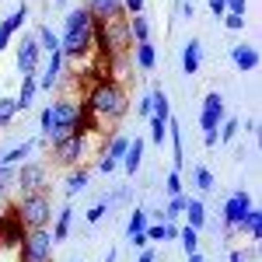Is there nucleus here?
Here are the masks:
<instances>
[{
	"label": "nucleus",
	"instance_id": "nucleus-42",
	"mask_svg": "<svg viewBox=\"0 0 262 262\" xmlns=\"http://www.w3.org/2000/svg\"><path fill=\"white\" fill-rule=\"evenodd\" d=\"M147 245H150L147 231H137V234H129V248H137V252H140V248H147Z\"/></svg>",
	"mask_w": 262,
	"mask_h": 262
},
{
	"label": "nucleus",
	"instance_id": "nucleus-12",
	"mask_svg": "<svg viewBox=\"0 0 262 262\" xmlns=\"http://www.w3.org/2000/svg\"><path fill=\"white\" fill-rule=\"evenodd\" d=\"M84 7H88V14L98 21V25L126 18V14H122V0H84Z\"/></svg>",
	"mask_w": 262,
	"mask_h": 262
},
{
	"label": "nucleus",
	"instance_id": "nucleus-11",
	"mask_svg": "<svg viewBox=\"0 0 262 262\" xmlns=\"http://www.w3.org/2000/svg\"><path fill=\"white\" fill-rule=\"evenodd\" d=\"M227 116V105H224V95L221 91H210L200 105V129L203 133H210V129H217Z\"/></svg>",
	"mask_w": 262,
	"mask_h": 262
},
{
	"label": "nucleus",
	"instance_id": "nucleus-3",
	"mask_svg": "<svg viewBox=\"0 0 262 262\" xmlns=\"http://www.w3.org/2000/svg\"><path fill=\"white\" fill-rule=\"evenodd\" d=\"M70 133H88V112L81 101L74 98H60L53 101V129H49V143L63 140Z\"/></svg>",
	"mask_w": 262,
	"mask_h": 262
},
{
	"label": "nucleus",
	"instance_id": "nucleus-45",
	"mask_svg": "<svg viewBox=\"0 0 262 262\" xmlns=\"http://www.w3.org/2000/svg\"><path fill=\"white\" fill-rule=\"evenodd\" d=\"M137 262H158V248H154V245H147V248H140V255H137Z\"/></svg>",
	"mask_w": 262,
	"mask_h": 262
},
{
	"label": "nucleus",
	"instance_id": "nucleus-49",
	"mask_svg": "<svg viewBox=\"0 0 262 262\" xmlns=\"http://www.w3.org/2000/svg\"><path fill=\"white\" fill-rule=\"evenodd\" d=\"M210 11H213L217 18H224V14H227V7H224V0H210Z\"/></svg>",
	"mask_w": 262,
	"mask_h": 262
},
{
	"label": "nucleus",
	"instance_id": "nucleus-24",
	"mask_svg": "<svg viewBox=\"0 0 262 262\" xmlns=\"http://www.w3.org/2000/svg\"><path fill=\"white\" fill-rule=\"evenodd\" d=\"M150 116L154 119H171V105H168V95H164V88H154L150 91Z\"/></svg>",
	"mask_w": 262,
	"mask_h": 262
},
{
	"label": "nucleus",
	"instance_id": "nucleus-38",
	"mask_svg": "<svg viewBox=\"0 0 262 262\" xmlns=\"http://www.w3.org/2000/svg\"><path fill=\"white\" fill-rule=\"evenodd\" d=\"M39 126H42V137L49 140V129H53V105H46L39 112Z\"/></svg>",
	"mask_w": 262,
	"mask_h": 262
},
{
	"label": "nucleus",
	"instance_id": "nucleus-33",
	"mask_svg": "<svg viewBox=\"0 0 262 262\" xmlns=\"http://www.w3.org/2000/svg\"><path fill=\"white\" fill-rule=\"evenodd\" d=\"M147 140L154 143V147H161V143L168 140V126H164V119H154V116H150V133H147Z\"/></svg>",
	"mask_w": 262,
	"mask_h": 262
},
{
	"label": "nucleus",
	"instance_id": "nucleus-20",
	"mask_svg": "<svg viewBox=\"0 0 262 262\" xmlns=\"http://www.w3.org/2000/svg\"><path fill=\"white\" fill-rule=\"evenodd\" d=\"M70 221H74V206L67 203L60 213H53V224H49V231H53V242H67V238H70Z\"/></svg>",
	"mask_w": 262,
	"mask_h": 262
},
{
	"label": "nucleus",
	"instance_id": "nucleus-27",
	"mask_svg": "<svg viewBox=\"0 0 262 262\" xmlns=\"http://www.w3.org/2000/svg\"><path fill=\"white\" fill-rule=\"evenodd\" d=\"M129 39H133V46L137 42H150V21L143 18V14H133L129 18Z\"/></svg>",
	"mask_w": 262,
	"mask_h": 262
},
{
	"label": "nucleus",
	"instance_id": "nucleus-31",
	"mask_svg": "<svg viewBox=\"0 0 262 262\" xmlns=\"http://www.w3.org/2000/svg\"><path fill=\"white\" fill-rule=\"evenodd\" d=\"M238 129H242V122L234 119V116H224V122L217 126V137H221V143H231L234 137H238Z\"/></svg>",
	"mask_w": 262,
	"mask_h": 262
},
{
	"label": "nucleus",
	"instance_id": "nucleus-28",
	"mask_svg": "<svg viewBox=\"0 0 262 262\" xmlns=\"http://www.w3.org/2000/svg\"><path fill=\"white\" fill-rule=\"evenodd\" d=\"M175 242L182 245V252H185V255H192V252H200V231L185 224V227H179V238H175Z\"/></svg>",
	"mask_w": 262,
	"mask_h": 262
},
{
	"label": "nucleus",
	"instance_id": "nucleus-13",
	"mask_svg": "<svg viewBox=\"0 0 262 262\" xmlns=\"http://www.w3.org/2000/svg\"><path fill=\"white\" fill-rule=\"evenodd\" d=\"M63 70H67L63 53H49V56H46V74H42V77H35L39 91H53V88L60 84V74H63Z\"/></svg>",
	"mask_w": 262,
	"mask_h": 262
},
{
	"label": "nucleus",
	"instance_id": "nucleus-8",
	"mask_svg": "<svg viewBox=\"0 0 262 262\" xmlns=\"http://www.w3.org/2000/svg\"><path fill=\"white\" fill-rule=\"evenodd\" d=\"M42 63V49H39V39H35V32L32 35H21L18 42V56H14V67H18L21 77H28V74H35Z\"/></svg>",
	"mask_w": 262,
	"mask_h": 262
},
{
	"label": "nucleus",
	"instance_id": "nucleus-9",
	"mask_svg": "<svg viewBox=\"0 0 262 262\" xmlns=\"http://www.w3.org/2000/svg\"><path fill=\"white\" fill-rule=\"evenodd\" d=\"M129 133H119V137H108V143H105V150L98 154V168L101 175H112L116 168H119V161H122V154H126V147H129Z\"/></svg>",
	"mask_w": 262,
	"mask_h": 262
},
{
	"label": "nucleus",
	"instance_id": "nucleus-29",
	"mask_svg": "<svg viewBox=\"0 0 262 262\" xmlns=\"http://www.w3.org/2000/svg\"><path fill=\"white\" fill-rule=\"evenodd\" d=\"M192 182H196L200 192H213V171H210L206 164H196V168H192Z\"/></svg>",
	"mask_w": 262,
	"mask_h": 262
},
{
	"label": "nucleus",
	"instance_id": "nucleus-35",
	"mask_svg": "<svg viewBox=\"0 0 262 262\" xmlns=\"http://www.w3.org/2000/svg\"><path fill=\"white\" fill-rule=\"evenodd\" d=\"M182 210H185V192H179V196H171L168 200V206H164V213H168V221H179Z\"/></svg>",
	"mask_w": 262,
	"mask_h": 262
},
{
	"label": "nucleus",
	"instance_id": "nucleus-18",
	"mask_svg": "<svg viewBox=\"0 0 262 262\" xmlns=\"http://www.w3.org/2000/svg\"><path fill=\"white\" fill-rule=\"evenodd\" d=\"M248 234V238H252V242H259L262 238V210L259 206H255V203H252V206H248V213H245L242 221H238V227H234V234Z\"/></svg>",
	"mask_w": 262,
	"mask_h": 262
},
{
	"label": "nucleus",
	"instance_id": "nucleus-17",
	"mask_svg": "<svg viewBox=\"0 0 262 262\" xmlns=\"http://www.w3.org/2000/svg\"><path fill=\"white\" fill-rule=\"evenodd\" d=\"M143 147H147V143H143L140 137H133V140H129V147H126V154H122L119 168L126 171V175H129V179L140 171V164H143Z\"/></svg>",
	"mask_w": 262,
	"mask_h": 262
},
{
	"label": "nucleus",
	"instance_id": "nucleus-43",
	"mask_svg": "<svg viewBox=\"0 0 262 262\" xmlns=\"http://www.w3.org/2000/svg\"><path fill=\"white\" fill-rule=\"evenodd\" d=\"M122 14H143V0H122Z\"/></svg>",
	"mask_w": 262,
	"mask_h": 262
},
{
	"label": "nucleus",
	"instance_id": "nucleus-23",
	"mask_svg": "<svg viewBox=\"0 0 262 262\" xmlns=\"http://www.w3.org/2000/svg\"><path fill=\"white\" fill-rule=\"evenodd\" d=\"M35 39H39L42 56H49V53H60V35H56L49 25H39V28H35Z\"/></svg>",
	"mask_w": 262,
	"mask_h": 262
},
{
	"label": "nucleus",
	"instance_id": "nucleus-16",
	"mask_svg": "<svg viewBox=\"0 0 262 262\" xmlns=\"http://www.w3.org/2000/svg\"><path fill=\"white\" fill-rule=\"evenodd\" d=\"M231 63L245 70V74H252V70H259V49L255 46H231Z\"/></svg>",
	"mask_w": 262,
	"mask_h": 262
},
{
	"label": "nucleus",
	"instance_id": "nucleus-30",
	"mask_svg": "<svg viewBox=\"0 0 262 262\" xmlns=\"http://www.w3.org/2000/svg\"><path fill=\"white\" fill-rule=\"evenodd\" d=\"M147 224H150L147 210H143V206H133V210H129V221H126V234H137V231H143Z\"/></svg>",
	"mask_w": 262,
	"mask_h": 262
},
{
	"label": "nucleus",
	"instance_id": "nucleus-48",
	"mask_svg": "<svg viewBox=\"0 0 262 262\" xmlns=\"http://www.w3.org/2000/svg\"><path fill=\"white\" fill-rule=\"evenodd\" d=\"M203 143H206V147H217V143H221V137H217V129H210V133H203Z\"/></svg>",
	"mask_w": 262,
	"mask_h": 262
},
{
	"label": "nucleus",
	"instance_id": "nucleus-1",
	"mask_svg": "<svg viewBox=\"0 0 262 262\" xmlns=\"http://www.w3.org/2000/svg\"><path fill=\"white\" fill-rule=\"evenodd\" d=\"M98 46V21L88 14V7H67L63 18V35H60V53L63 60H81Z\"/></svg>",
	"mask_w": 262,
	"mask_h": 262
},
{
	"label": "nucleus",
	"instance_id": "nucleus-46",
	"mask_svg": "<svg viewBox=\"0 0 262 262\" xmlns=\"http://www.w3.org/2000/svg\"><path fill=\"white\" fill-rule=\"evenodd\" d=\"M179 11H182V18H185V21H192V14H196L192 0H182V4H179Z\"/></svg>",
	"mask_w": 262,
	"mask_h": 262
},
{
	"label": "nucleus",
	"instance_id": "nucleus-22",
	"mask_svg": "<svg viewBox=\"0 0 262 262\" xmlns=\"http://www.w3.org/2000/svg\"><path fill=\"white\" fill-rule=\"evenodd\" d=\"M133 60H137L140 70H154L158 67V46L154 42H137L133 46Z\"/></svg>",
	"mask_w": 262,
	"mask_h": 262
},
{
	"label": "nucleus",
	"instance_id": "nucleus-50",
	"mask_svg": "<svg viewBox=\"0 0 262 262\" xmlns=\"http://www.w3.org/2000/svg\"><path fill=\"white\" fill-rule=\"evenodd\" d=\"M227 262H245V255H242V252H238V248H234V252L227 255Z\"/></svg>",
	"mask_w": 262,
	"mask_h": 262
},
{
	"label": "nucleus",
	"instance_id": "nucleus-25",
	"mask_svg": "<svg viewBox=\"0 0 262 262\" xmlns=\"http://www.w3.org/2000/svg\"><path fill=\"white\" fill-rule=\"evenodd\" d=\"M39 95V84H35V74H28V77H21V91H18V112H25L28 105H32V98Z\"/></svg>",
	"mask_w": 262,
	"mask_h": 262
},
{
	"label": "nucleus",
	"instance_id": "nucleus-10",
	"mask_svg": "<svg viewBox=\"0 0 262 262\" xmlns=\"http://www.w3.org/2000/svg\"><path fill=\"white\" fill-rule=\"evenodd\" d=\"M248 206H252V192H248V189H234V196L224 203V234H227V238L234 234V227H238V221L248 213Z\"/></svg>",
	"mask_w": 262,
	"mask_h": 262
},
{
	"label": "nucleus",
	"instance_id": "nucleus-51",
	"mask_svg": "<svg viewBox=\"0 0 262 262\" xmlns=\"http://www.w3.org/2000/svg\"><path fill=\"white\" fill-rule=\"evenodd\" d=\"M185 259L189 262H206V255H203V252H192V255H185Z\"/></svg>",
	"mask_w": 262,
	"mask_h": 262
},
{
	"label": "nucleus",
	"instance_id": "nucleus-34",
	"mask_svg": "<svg viewBox=\"0 0 262 262\" xmlns=\"http://www.w3.org/2000/svg\"><path fill=\"white\" fill-rule=\"evenodd\" d=\"M108 206H112V203H108V200L95 203V206H91V210H88V217H84V221L91 224V227H95V224H101V221H105V217H108Z\"/></svg>",
	"mask_w": 262,
	"mask_h": 262
},
{
	"label": "nucleus",
	"instance_id": "nucleus-2",
	"mask_svg": "<svg viewBox=\"0 0 262 262\" xmlns=\"http://www.w3.org/2000/svg\"><path fill=\"white\" fill-rule=\"evenodd\" d=\"M84 112L95 116V119H112L119 122L126 116V91H122L119 81H95L91 91H88V101H84Z\"/></svg>",
	"mask_w": 262,
	"mask_h": 262
},
{
	"label": "nucleus",
	"instance_id": "nucleus-19",
	"mask_svg": "<svg viewBox=\"0 0 262 262\" xmlns=\"http://www.w3.org/2000/svg\"><path fill=\"white\" fill-rule=\"evenodd\" d=\"M88 182H91V168H70V175H67V185H63V192H67V200H74V196H81L84 189H88Z\"/></svg>",
	"mask_w": 262,
	"mask_h": 262
},
{
	"label": "nucleus",
	"instance_id": "nucleus-36",
	"mask_svg": "<svg viewBox=\"0 0 262 262\" xmlns=\"http://www.w3.org/2000/svg\"><path fill=\"white\" fill-rule=\"evenodd\" d=\"M14 175H18V168H7V164H0V192L14 189Z\"/></svg>",
	"mask_w": 262,
	"mask_h": 262
},
{
	"label": "nucleus",
	"instance_id": "nucleus-26",
	"mask_svg": "<svg viewBox=\"0 0 262 262\" xmlns=\"http://www.w3.org/2000/svg\"><path fill=\"white\" fill-rule=\"evenodd\" d=\"M25 21H28V4H18V7H14V11H11L7 18L0 21V28H4L7 35H14V32H18V28L25 25Z\"/></svg>",
	"mask_w": 262,
	"mask_h": 262
},
{
	"label": "nucleus",
	"instance_id": "nucleus-40",
	"mask_svg": "<svg viewBox=\"0 0 262 262\" xmlns=\"http://www.w3.org/2000/svg\"><path fill=\"white\" fill-rule=\"evenodd\" d=\"M224 7H227V14H242V18H245V11H248V0H224Z\"/></svg>",
	"mask_w": 262,
	"mask_h": 262
},
{
	"label": "nucleus",
	"instance_id": "nucleus-4",
	"mask_svg": "<svg viewBox=\"0 0 262 262\" xmlns=\"http://www.w3.org/2000/svg\"><path fill=\"white\" fill-rule=\"evenodd\" d=\"M18 221L25 231H35V227H49L53 224V200H49V189H39V192H25L14 206Z\"/></svg>",
	"mask_w": 262,
	"mask_h": 262
},
{
	"label": "nucleus",
	"instance_id": "nucleus-41",
	"mask_svg": "<svg viewBox=\"0 0 262 262\" xmlns=\"http://www.w3.org/2000/svg\"><path fill=\"white\" fill-rule=\"evenodd\" d=\"M143 231H147V238H150V242H164V224H154V221H150Z\"/></svg>",
	"mask_w": 262,
	"mask_h": 262
},
{
	"label": "nucleus",
	"instance_id": "nucleus-37",
	"mask_svg": "<svg viewBox=\"0 0 262 262\" xmlns=\"http://www.w3.org/2000/svg\"><path fill=\"white\" fill-rule=\"evenodd\" d=\"M164 192H168V196H179V192H182V175H179V171H168V179H164Z\"/></svg>",
	"mask_w": 262,
	"mask_h": 262
},
{
	"label": "nucleus",
	"instance_id": "nucleus-6",
	"mask_svg": "<svg viewBox=\"0 0 262 262\" xmlns=\"http://www.w3.org/2000/svg\"><path fill=\"white\" fill-rule=\"evenodd\" d=\"M53 231L49 227H35L25 231L21 238V259L18 262H53Z\"/></svg>",
	"mask_w": 262,
	"mask_h": 262
},
{
	"label": "nucleus",
	"instance_id": "nucleus-52",
	"mask_svg": "<svg viewBox=\"0 0 262 262\" xmlns=\"http://www.w3.org/2000/svg\"><path fill=\"white\" fill-rule=\"evenodd\" d=\"M53 4H56V7H63V11L70 7V0H53Z\"/></svg>",
	"mask_w": 262,
	"mask_h": 262
},
{
	"label": "nucleus",
	"instance_id": "nucleus-14",
	"mask_svg": "<svg viewBox=\"0 0 262 262\" xmlns=\"http://www.w3.org/2000/svg\"><path fill=\"white\" fill-rule=\"evenodd\" d=\"M46 137H35V140H25V143H18V147H11V150H4L0 154V164H7V168H18L21 161H28V154L35 150V147H46Z\"/></svg>",
	"mask_w": 262,
	"mask_h": 262
},
{
	"label": "nucleus",
	"instance_id": "nucleus-15",
	"mask_svg": "<svg viewBox=\"0 0 262 262\" xmlns=\"http://www.w3.org/2000/svg\"><path fill=\"white\" fill-rule=\"evenodd\" d=\"M200 67H203V42L185 39V46H182V70H185V77L200 74Z\"/></svg>",
	"mask_w": 262,
	"mask_h": 262
},
{
	"label": "nucleus",
	"instance_id": "nucleus-21",
	"mask_svg": "<svg viewBox=\"0 0 262 262\" xmlns=\"http://www.w3.org/2000/svg\"><path fill=\"white\" fill-rule=\"evenodd\" d=\"M185 224L189 227H196V231H203L206 227V206H203V200H196V196H185Z\"/></svg>",
	"mask_w": 262,
	"mask_h": 262
},
{
	"label": "nucleus",
	"instance_id": "nucleus-5",
	"mask_svg": "<svg viewBox=\"0 0 262 262\" xmlns=\"http://www.w3.org/2000/svg\"><path fill=\"white\" fill-rule=\"evenodd\" d=\"M53 147V164L56 168H77L88 158V133H70L63 140L49 143Z\"/></svg>",
	"mask_w": 262,
	"mask_h": 262
},
{
	"label": "nucleus",
	"instance_id": "nucleus-7",
	"mask_svg": "<svg viewBox=\"0 0 262 262\" xmlns=\"http://www.w3.org/2000/svg\"><path fill=\"white\" fill-rule=\"evenodd\" d=\"M14 185L25 192H39V189H49V171L42 161H21L18 164V175H14Z\"/></svg>",
	"mask_w": 262,
	"mask_h": 262
},
{
	"label": "nucleus",
	"instance_id": "nucleus-44",
	"mask_svg": "<svg viewBox=\"0 0 262 262\" xmlns=\"http://www.w3.org/2000/svg\"><path fill=\"white\" fill-rule=\"evenodd\" d=\"M137 116H140V119H150V95H143V98L137 101Z\"/></svg>",
	"mask_w": 262,
	"mask_h": 262
},
{
	"label": "nucleus",
	"instance_id": "nucleus-39",
	"mask_svg": "<svg viewBox=\"0 0 262 262\" xmlns=\"http://www.w3.org/2000/svg\"><path fill=\"white\" fill-rule=\"evenodd\" d=\"M224 28H227V32H242V28H245V18H242V14H224Z\"/></svg>",
	"mask_w": 262,
	"mask_h": 262
},
{
	"label": "nucleus",
	"instance_id": "nucleus-32",
	"mask_svg": "<svg viewBox=\"0 0 262 262\" xmlns=\"http://www.w3.org/2000/svg\"><path fill=\"white\" fill-rule=\"evenodd\" d=\"M14 116H18V101L4 95V98H0V129H7V126L14 122Z\"/></svg>",
	"mask_w": 262,
	"mask_h": 262
},
{
	"label": "nucleus",
	"instance_id": "nucleus-47",
	"mask_svg": "<svg viewBox=\"0 0 262 262\" xmlns=\"http://www.w3.org/2000/svg\"><path fill=\"white\" fill-rule=\"evenodd\" d=\"M129 200V189H116L112 196H108V203H126Z\"/></svg>",
	"mask_w": 262,
	"mask_h": 262
}]
</instances>
